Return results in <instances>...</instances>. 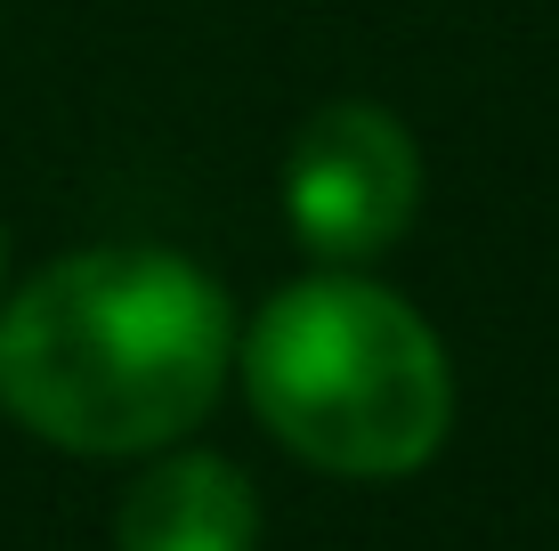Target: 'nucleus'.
<instances>
[{
	"mask_svg": "<svg viewBox=\"0 0 559 551\" xmlns=\"http://www.w3.org/2000/svg\"><path fill=\"white\" fill-rule=\"evenodd\" d=\"M227 357L236 316L195 260L73 252L0 309V406L66 454H146L211 414Z\"/></svg>",
	"mask_w": 559,
	"mask_h": 551,
	"instance_id": "obj_1",
	"label": "nucleus"
},
{
	"mask_svg": "<svg viewBox=\"0 0 559 551\" xmlns=\"http://www.w3.org/2000/svg\"><path fill=\"white\" fill-rule=\"evenodd\" d=\"M243 390L300 463L341 479L421 470L454 422V373L438 333L397 292L357 276L284 284L252 316Z\"/></svg>",
	"mask_w": 559,
	"mask_h": 551,
	"instance_id": "obj_2",
	"label": "nucleus"
},
{
	"mask_svg": "<svg viewBox=\"0 0 559 551\" xmlns=\"http://www.w3.org/2000/svg\"><path fill=\"white\" fill-rule=\"evenodd\" d=\"M421 203V155L390 106H317L284 163V212L293 236L324 260H373L414 227Z\"/></svg>",
	"mask_w": 559,
	"mask_h": 551,
	"instance_id": "obj_3",
	"label": "nucleus"
},
{
	"mask_svg": "<svg viewBox=\"0 0 559 551\" xmlns=\"http://www.w3.org/2000/svg\"><path fill=\"white\" fill-rule=\"evenodd\" d=\"M252 536H260L252 479L219 454L154 463L114 511V551H252Z\"/></svg>",
	"mask_w": 559,
	"mask_h": 551,
	"instance_id": "obj_4",
	"label": "nucleus"
}]
</instances>
